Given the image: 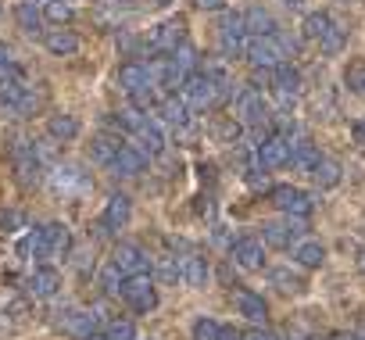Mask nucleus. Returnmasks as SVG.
Listing matches in <instances>:
<instances>
[{
  "mask_svg": "<svg viewBox=\"0 0 365 340\" xmlns=\"http://www.w3.org/2000/svg\"><path fill=\"white\" fill-rule=\"evenodd\" d=\"M68 251H72V233L65 226H40L19 244V254L29 262L33 258H65Z\"/></svg>",
  "mask_w": 365,
  "mask_h": 340,
  "instance_id": "obj_1",
  "label": "nucleus"
},
{
  "mask_svg": "<svg viewBox=\"0 0 365 340\" xmlns=\"http://www.w3.org/2000/svg\"><path fill=\"white\" fill-rule=\"evenodd\" d=\"M179 97L190 104V111H208V108H215L219 101L230 97V83L222 86V83H215L208 72H194L187 83L179 86Z\"/></svg>",
  "mask_w": 365,
  "mask_h": 340,
  "instance_id": "obj_2",
  "label": "nucleus"
},
{
  "mask_svg": "<svg viewBox=\"0 0 365 340\" xmlns=\"http://www.w3.org/2000/svg\"><path fill=\"white\" fill-rule=\"evenodd\" d=\"M115 125L125 129V133H133V136L143 143L147 154H161V150H165V133H161V125H158L150 115H143L140 108L118 111V115H115Z\"/></svg>",
  "mask_w": 365,
  "mask_h": 340,
  "instance_id": "obj_3",
  "label": "nucleus"
},
{
  "mask_svg": "<svg viewBox=\"0 0 365 340\" xmlns=\"http://www.w3.org/2000/svg\"><path fill=\"white\" fill-rule=\"evenodd\" d=\"M0 101H4L11 111H19V115H33L43 97L33 93V83L26 79V72L15 68V72H8V76H0Z\"/></svg>",
  "mask_w": 365,
  "mask_h": 340,
  "instance_id": "obj_4",
  "label": "nucleus"
},
{
  "mask_svg": "<svg viewBox=\"0 0 365 340\" xmlns=\"http://www.w3.org/2000/svg\"><path fill=\"white\" fill-rule=\"evenodd\" d=\"M8 158L15 165V172L22 183H40V172H43V158L36 150V140H26L22 133H11L8 136Z\"/></svg>",
  "mask_w": 365,
  "mask_h": 340,
  "instance_id": "obj_5",
  "label": "nucleus"
},
{
  "mask_svg": "<svg viewBox=\"0 0 365 340\" xmlns=\"http://www.w3.org/2000/svg\"><path fill=\"white\" fill-rule=\"evenodd\" d=\"M244 58H247L255 68H279V65H287V58H290V43H287L279 33H276V36H251Z\"/></svg>",
  "mask_w": 365,
  "mask_h": 340,
  "instance_id": "obj_6",
  "label": "nucleus"
},
{
  "mask_svg": "<svg viewBox=\"0 0 365 340\" xmlns=\"http://www.w3.org/2000/svg\"><path fill=\"white\" fill-rule=\"evenodd\" d=\"M118 294H122V301H125L133 311H140V315H147V311L158 308V290H154V283H150L147 276H125L122 287H118Z\"/></svg>",
  "mask_w": 365,
  "mask_h": 340,
  "instance_id": "obj_7",
  "label": "nucleus"
},
{
  "mask_svg": "<svg viewBox=\"0 0 365 340\" xmlns=\"http://www.w3.org/2000/svg\"><path fill=\"white\" fill-rule=\"evenodd\" d=\"M272 205H276L283 215H294V219H308L312 208H315L312 194L301 190V187H276V190H272Z\"/></svg>",
  "mask_w": 365,
  "mask_h": 340,
  "instance_id": "obj_8",
  "label": "nucleus"
},
{
  "mask_svg": "<svg viewBox=\"0 0 365 340\" xmlns=\"http://www.w3.org/2000/svg\"><path fill=\"white\" fill-rule=\"evenodd\" d=\"M237 118H240V125H265L272 118V108L258 90H244L237 97Z\"/></svg>",
  "mask_w": 365,
  "mask_h": 340,
  "instance_id": "obj_9",
  "label": "nucleus"
},
{
  "mask_svg": "<svg viewBox=\"0 0 365 340\" xmlns=\"http://www.w3.org/2000/svg\"><path fill=\"white\" fill-rule=\"evenodd\" d=\"M262 240H265V247H279V251L294 247V244L301 240V219L287 215V219H279V222H265V226H262Z\"/></svg>",
  "mask_w": 365,
  "mask_h": 340,
  "instance_id": "obj_10",
  "label": "nucleus"
},
{
  "mask_svg": "<svg viewBox=\"0 0 365 340\" xmlns=\"http://www.w3.org/2000/svg\"><path fill=\"white\" fill-rule=\"evenodd\" d=\"M182 36H187V26H182V19L158 22L154 33H150V51H154V54H175V51L182 47Z\"/></svg>",
  "mask_w": 365,
  "mask_h": 340,
  "instance_id": "obj_11",
  "label": "nucleus"
},
{
  "mask_svg": "<svg viewBox=\"0 0 365 340\" xmlns=\"http://www.w3.org/2000/svg\"><path fill=\"white\" fill-rule=\"evenodd\" d=\"M230 258H233L240 269L258 272V269L265 265V240H258V237H237L233 247H230Z\"/></svg>",
  "mask_w": 365,
  "mask_h": 340,
  "instance_id": "obj_12",
  "label": "nucleus"
},
{
  "mask_svg": "<svg viewBox=\"0 0 365 340\" xmlns=\"http://www.w3.org/2000/svg\"><path fill=\"white\" fill-rule=\"evenodd\" d=\"M255 158H258V165L265 168H283V165H290V140L287 136H265L258 147H255Z\"/></svg>",
  "mask_w": 365,
  "mask_h": 340,
  "instance_id": "obj_13",
  "label": "nucleus"
},
{
  "mask_svg": "<svg viewBox=\"0 0 365 340\" xmlns=\"http://www.w3.org/2000/svg\"><path fill=\"white\" fill-rule=\"evenodd\" d=\"M247 40H251V33H247V26H244V15H226V19H222V29H219L222 51L237 58V54L247 51Z\"/></svg>",
  "mask_w": 365,
  "mask_h": 340,
  "instance_id": "obj_14",
  "label": "nucleus"
},
{
  "mask_svg": "<svg viewBox=\"0 0 365 340\" xmlns=\"http://www.w3.org/2000/svg\"><path fill=\"white\" fill-rule=\"evenodd\" d=\"M111 265L122 272V276H147V269H150V258L136 247V244H118L115 247V258H111Z\"/></svg>",
  "mask_w": 365,
  "mask_h": 340,
  "instance_id": "obj_15",
  "label": "nucleus"
},
{
  "mask_svg": "<svg viewBox=\"0 0 365 340\" xmlns=\"http://www.w3.org/2000/svg\"><path fill=\"white\" fill-rule=\"evenodd\" d=\"M108 168H111V172H118V176H140L143 168H147V150L136 147V143H122V150L115 154V161Z\"/></svg>",
  "mask_w": 365,
  "mask_h": 340,
  "instance_id": "obj_16",
  "label": "nucleus"
},
{
  "mask_svg": "<svg viewBox=\"0 0 365 340\" xmlns=\"http://www.w3.org/2000/svg\"><path fill=\"white\" fill-rule=\"evenodd\" d=\"M129 215H133V205H129V197H111L108 201V208L101 212V219H97V233H111V230H122L125 222H129Z\"/></svg>",
  "mask_w": 365,
  "mask_h": 340,
  "instance_id": "obj_17",
  "label": "nucleus"
},
{
  "mask_svg": "<svg viewBox=\"0 0 365 340\" xmlns=\"http://www.w3.org/2000/svg\"><path fill=\"white\" fill-rule=\"evenodd\" d=\"M272 90H276V97L283 101V104H290L304 86H301V72L294 68V65H279V68H272Z\"/></svg>",
  "mask_w": 365,
  "mask_h": 340,
  "instance_id": "obj_18",
  "label": "nucleus"
},
{
  "mask_svg": "<svg viewBox=\"0 0 365 340\" xmlns=\"http://www.w3.org/2000/svg\"><path fill=\"white\" fill-rule=\"evenodd\" d=\"M154 111H158V118H161V122H168V125H175V129L190 125V104L182 101V97H175V93L161 97Z\"/></svg>",
  "mask_w": 365,
  "mask_h": 340,
  "instance_id": "obj_19",
  "label": "nucleus"
},
{
  "mask_svg": "<svg viewBox=\"0 0 365 340\" xmlns=\"http://www.w3.org/2000/svg\"><path fill=\"white\" fill-rule=\"evenodd\" d=\"M308 176H312V183H315L319 190H333V187L340 183V176H344V168H340V161H333V158L319 154V158H315V165L308 168Z\"/></svg>",
  "mask_w": 365,
  "mask_h": 340,
  "instance_id": "obj_20",
  "label": "nucleus"
},
{
  "mask_svg": "<svg viewBox=\"0 0 365 340\" xmlns=\"http://www.w3.org/2000/svg\"><path fill=\"white\" fill-rule=\"evenodd\" d=\"M54 322H58L65 333H72V336H90V333H97V315H90V311L65 308V311H58Z\"/></svg>",
  "mask_w": 365,
  "mask_h": 340,
  "instance_id": "obj_21",
  "label": "nucleus"
},
{
  "mask_svg": "<svg viewBox=\"0 0 365 340\" xmlns=\"http://www.w3.org/2000/svg\"><path fill=\"white\" fill-rule=\"evenodd\" d=\"M290 258H294V265H297V269H319V265L326 262V247H322L319 240L301 237V240L290 247Z\"/></svg>",
  "mask_w": 365,
  "mask_h": 340,
  "instance_id": "obj_22",
  "label": "nucleus"
},
{
  "mask_svg": "<svg viewBox=\"0 0 365 340\" xmlns=\"http://www.w3.org/2000/svg\"><path fill=\"white\" fill-rule=\"evenodd\" d=\"M197 65H201V54L190 47V43H182L175 54H172V72H175V86H182L194 72H197Z\"/></svg>",
  "mask_w": 365,
  "mask_h": 340,
  "instance_id": "obj_23",
  "label": "nucleus"
},
{
  "mask_svg": "<svg viewBox=\"0 0 365 340\" xmlns=\"http://www.w3.org/2000/svg\"><path fill=\"white\" fill-rule=\"evenodd\" d=\"M208 276H212V269H208V258H201V254H190V258H182V265H179V279L187 283V287H205L208 283Z\"/></svg>",
  "mask_w": 365,
  "mask_h": 340,
  "instance_id": "obj_24",
  "label": "nucleus"
},
{
  "mask_svg": "<svg viewBox=\"0 0 365 340\" xmlns=\"http://www.w3.org/2000/svg\"><path fill=\"white\" fill-rule=\"evenodd\" d=\"M15 22L29 36H40L43 33V11L33 4V0H19V4H15Z\"/></svg>",
  "mask_w": 365,
  "mask_h": 340,
  "instance_id": "obj_25",
  "label": "nucleus"
},
{
  "mask_svg": "<svg viewBox=\"0 0 365 340\" xmlns=\"http://www.w3.org/2000/svg\"><path fill=\"white\" fill-rule=\"evenodd\" d=\"M43 47L58 58H68V54L79 51V36L68 33V29H51V33H43Z\"/></svg>",
  "mask_w": 365,
  "mask_h": 340,
  "instance_id": "obj_26",
  "label": "nucleus"
},
{
  "mask_svg": "<svg viewBox=\"0 0 365 340\" xmlns=\"http://www.w3.org/2000/svg\"><path fill=\"white\" fill-rule=\"evenodd\" d=\"M233 304H237V315H244V319H251V322H262L265 319V301L258 297V294H251V290H237L233 294Z\"/></svg>",
  "mask_w": 365,
  "mask_h": 340,
  "instance_id": "obj_27",
  "label": "nucleus"
},
{
  "mask_svg": "<svg viewBox=\"0 0 365 340\" xmlns=\"http://www.w3.org/2000/svg\"><path fill=\"white\" fill-rule=\"evenodd\" d=\"M244 26H247V33L251 36H276V19L265 11V8H251V11H244Z\"/></svg>",
  "mask_w": 365,
  "mask_h": 340,
  "instance_id": "obj_28",
  "label": "nucleus"
},
{
  "mask_svg": "<svg viewBox=\"0 0 365 340\" xmlns=\"http://www.w3.org/2000/svg\"><path fill=\"white\" fill-rule=\"evenodd\" d=\"M58 287H61V279H58L54 269H36V272L29 276V294H33V297H54Z\"/></svg>",
  "mask_w": 365,
  "mask_h": 340,
  "instance_id": "obj_29",
  "label": "nucleus"
},
{
  "mask_svg": "<svg viewBox=\"0 0 365 340\" xmlns=\"http://www.w3.org/2000/svg\"><path fill=\"white\" fill-rule=\"evenodd\" d=\"M122 150V140L118 136H97V140H90V158L97 161V165H111L115 161V154Z\"/></svg>",
  "mask_w": 365,
  "mask_h": 340,
  "instance_id": "obj_30",
  "label": "nucleus"
},
{
  "mask_svg": "<svg viewBox=\"0 0 365 340\" xmlns=\"http://www.w3.org/2000/svg\"><path fill=\"white\" fill-rule=\"evenodd\" d=\"M315 158H319V150L301 136V140H290V165L294 168H301V172H308V168L315 165Z\"/></svg>",
  "mask_w": 365,
  "mask_h": 340,
  "instance_id": "obj_31",
  "label": "nucleus"
},
{
  "mask_svg": "<svg viewBox=\"0 0 365 340\" xmlns=\"http://www.w3.org/2000/svg\"><path fill=\"white\" fill-rule=\"evenodd\" d=\"M333 26H336V22H333V15H326V11H312V15L304 19V40L319 43V40H322Z\"/></svg>",
  "mask_w": 365,
  "mask_h": 340,
  "instance_id": "obj_32",
  "label": "nucleus"
},
{
  "mask_svg": "<svg viewBox=\"0 0 365 340\" xmlns=\"http://www.w3.org/2000/svg\"><path fill=\"white\" fill-rule=\"evenodd\" d=\"M47 129H51V136H54V140L68 143V140H76V136H79V118H76V115H54Z\"/></svg>",
  "mask_w": 365,
  "mask_h": 340,
  "instance_id": "obj_33",
  "label": "nucleus"
},
{
  "mask_svg": "<svg viewBox=\"0 0 365 340\" xmlns=\"http://www.w3.org/2000/svg\"><path fill=\"white\" fill-rule=\"evenodd\" d=\"M269 283L279 287L283 294H297V290L304 287V276H301L297 269H272V272H269Z\"/></svg>",
  "mask_w": 365,
  "mask_h": 340,
  "instance_id": "obj_34",
  "label": "nucleus"
},
{
  "mask_svg": "<svg viewBox=\"0 0 365 340\" xmlns=\"http://www.w3.org/2000/svg\"><path fill=\"white\" fill-rule=\"evenodd\" d=\"M86 187H90V180L83 176V168H76V165L58 168V190H86Z\"/></svg>",
  "mask_w": 365,
  "mask_h": 340,
  "instance_id": "obj_35",
  "label": "nucleus"
},
{
  "mask_svg": "<svg viewBox=\"0 0 365 340\" xmlns=\"http://www.w3.org/2000/svg\"><path fill=\"white\" fill-rule=\"evenodd\" d=\"M344 43H347V29L333 26V29L319 40V51H322V54H340V51H344Z\"/></svg>",
  "mask_w": 365,
  "mask_h": 340,
  "instance_id": "obj_36",
  "label": "nucleus"
},
{
  "mask_svg": "<svg viewBox=\"0 0 365 340\" xmlns=\"http://www.w3.org/2000/svg\"><path fill=\"white\" fill-rule=\"evenodd\" d=\"M104 333H108L111 340H136V326H133L129 319H108V322H104Z\"/></svg>",
  "mask_w": 365,
  "mask_h": 340,
  "instance_id": "obj_37",
  "label": "nucleus"
},
{
  "mask_svg": "<svg viewBox=\"0 0 365 340\" xmlns=\"http://www.w3.org/2000/svg\"><path fill=\"white\" fill-rule=\"evenodd\" d=\"M219 336H222V326H219L215 319H205V315H201V319L194 322V340H219Z\"/></svg>",
  "mask_w": 365,
  "mask_h": 340,
  "instance_id": "obj_38",
  "label": "nucleus"
},
{
  "mask_svg": "<svg viewBox=\"0 0 365 340\" xmlns=\"http://www.w3.org/2000/svg\"><path fill=\"white\" fill-rule=\"evenodd\" d=\"M344 83H347L354 93H365V61H351L347 72H344Z\"/></svg>",
  "mask_w": 365,
  "mask_h": 340,
  "instance_id": "obj_39",
  "label": "nucleus"
},
{
  "mask_svg": "<svg viewBox=\"0 0 365 340\" xmlns=\"http://www.w3.org/2000/svg\"><path fill=\"white\" fill-rule=\"evenodd\" d=\"M43 19H51V22H68V19H72L68 0H51V4H43Z\"/></svg>",
  "mask_w": 365,
  "mask_h": 340,
  "instance_id": "obj_40",
  "label": "nucleus"
},
{
  "mask_svg": "<svg viewBox=\"0 0 365 340\" xmlns=\"http://www.w3.org/2000/svg\"><path fill=\"white\" fill-rule=\"evenodd\" d=\"M15 68H19V61H15L11 47H8V43H0V76H8V72H15Z\"/></svg>",
  "mask_w": 365,
  "mask_h": 340,
  "instance_id": "obj_41",
  "label": "nucleus"
},
{
  "mask_svg": "<svg viewBox=\"0 0 365 340\" xmlns=\"http://www.w3.org/2000/svg\"><path fill=\"white\" fill-rule=\"evenodd\" d=\"M351 136H354L358 147H365V118H354V122H351Z\"/></svg>",
  "mask_w": 365,
  "mask_h": 340,
  "instance_id": "obj_42",
  "label": "nucleus"
},
{
  "mask_svg": "<svg viewBox=\"0 0 365 340\" xmlns=\"http://www.w3.org/2000/svg\"><path fill=\"white\" fill-rule=\"evenodd\" d=\"M237 133H240V129H237V125H230V122H222V125L215 129V136H222V140H237Z\"/></svg>",
  "mask_w": 365,
  "mask_h": 340,
  "instance_id": "obj_43",
  "label": "nucleus"
},
{
  "mask_svg": "<svg viewBox=\"0 0 365 340\" xmlns=\"http://www.w3.org/2000/svg\"><path fill=\"white\" fill-rule=\"evenodd\" d=\"M244 340H279V336H272L269 329H251V333H244Z\"/></svg>",
  "mask_w": 365,
  "mask_h": 340,
  "instance_id": "obj_44",
  "label": "nucleus"
},
{
  "mask_svg": "<svg viewBox=\"0 0 365 340\" xmlns=\"http://www.w3.org/2000/svg\"><path fill=\"white\" fill-rule=\"evenodd\" d=\"M0 222H4V226H19L22 215H19V212H0Z\"/></svg>",
  "mask_w": 365,
  "mask_h": 340,
  "instance_id": "obj_45",
  "label": "nucleus"
},
{
  "mask_svg": "<svg viewBox=\"0 0 365 340\" xmlns=\"http://www.w3.org/2000/svg\"><path fill=\"white\" fill-rule=\"evenodd\" d=\"M219 340H244V333L233 329V326H222V336H219Z\"/></svg>",
  "mask_w": 365,
  "mask_h": 340,
  "instance_id": "obj_46",
  "label": "nucleus"
},
{
  "mask_svg": "<svg viewBox=\"0 0 365 340\" xmlns=\"http://www.w3.org/2000/svg\"><path fill=\"white\" fill-rule=\"evenodd\" d=\"M354 265H358V272L365 276V247H358V254H354Z\"/></svg>",
  "mask_w": 365,
  "mask_h": 340,
  "instance_id": "obj_47",
  "label": "nucleus"
},
{
  "mask_svg": "<svg viewBox=\"0 0 365 340\" xmlns=\"http://www.w3.org/2000/svg\"><path fill=\"white\" fill-rule=\"evenodd\" d=\"M197 4L208 8V11H219V8H222V0H197Z\"/></svg>",
  "mask_w": 365,
  "mask_h": 340,
  "instance_id": "obj_48",
  "label": "nucleus"
},
{
  "mask_svg": "<svg viewBox=\"0 0 365 340\" xmlns=\"http://www.w3.org/2000/svg\"><path fill=\"white\" fill-rule=\"evenodd\" d=\"M86 340H111V336H108V333H90Z\"/></svg>",
  "mask_w": 365,
  "mask_h": 340,
  "instance_id": "obj_49",
  "label": "nucleus"
},
{
  "mask_svg": "<svg viewBox=\"0 0 365 340\" xmlns=\"http://www.w3.org/2000/svg\"><path fill=\"white\" fill-rule=\"evenodd\" d=\"M40 4H51V0H40Z\"/></svg>",
  "mask_w": 365,
  "mask_h": 340,
  "instance_id": "obj_50",
  "label": "nucleus"
},
{
  "mask_svg": "<svg viewBox=\"0 0 365 340\" xmlns=\"http://www.w3.org/2000/svg\"><path fill=\"white\" fill-rule=\"evenodd\" d=\"M158 4H168V0H158Z\"/></svg>",
  "mask_w": 365,
  "mask_h": 340,
  "instance_id": "obj_51",
  "label": "nucleus"
}]
</instances>
